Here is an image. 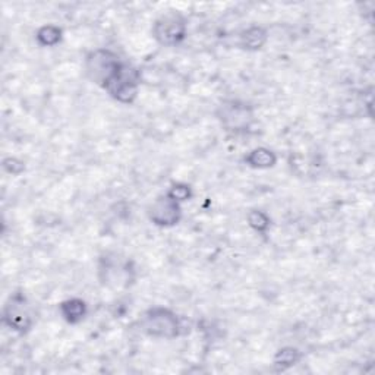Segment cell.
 <instances>
[{"instance_id": "1", "label": "cell", "mask_w": 375, "mask_h": 375, "mask_svg": "<svg viewBox=\"0 0 375 375\" xmlns=\"http://www.w3.org/2000/svg\"><path fill=\"white\" fill-rule=\"evenodd\" d=\"M125 64L126 62L115 52L109 49H96L85 57L87 78L108 91Z\"/></svg>"}, {"instance_id": "2", "label": "cell", "mask_w": 375, "mask_h": 375, "mask_svg": "<svg viewBox=\"0 0 375 375\" xmlns=\"http://www.w3.org/2000/svg\"><path fill=\"white\" fill-rule=\"evenodd\" d=\"M141 330L156 339H176L184 332V320L169 308L154 307L144 312L141 317Z\"/></svg>"}, {"instance_id": "3", "label": "cell", "mask_w": 375, "mask_h": 375, "mask_svg": "<svg viewBox=\"0 0 375 375\" xmlns=\"http://www.w3.org/2000/svg\"><path fill=\"white\" fill-rule=\"evenodd\" d=\"M2 323L18 334H27L33 328L34 318L24 293L17 292L9 296L3 307Z\"/></svg>"}, {"instance_id": "4", "label": "cell", "mask_w": 375, "mask_h": 375, "mask_svg": "<svg viewBox=\"0 0 375 375\" xmlns=\"http://www.w3.org/2000/svg\"><path fill=\"white\" fill-rule=\"evenodd\" d=\"M188 34L186 20L181 13L170 12L160 17L153 25V37L164 47L179 46Z\"/></svg>"}, {"instance_id": "5", "label": "cell", "mask_w": 375, "mask_h": 375, "mask_svg": "<svg viewBox=\"0 0 375 375\" xmlns=\"http://www.w3.org/2000/svg\"><path fill=\"white\" fill-rule=\"evenodd\" d=\"M216 115L220 124L232 132L248 129L253 121V109L249 104L237 100L221 103Z\"/></svg>"}, {"instance_id": "6", "label": "cell", "mask_w": 375, "mask_h": 375, "mask_svg": "<svg viewBox=\"0 0 375 375\" xmlns=\"http://www.w3.org/2000/svg\"><path fill=\"white\" fill-rule=\"evenodd\" d=\"M140 85L141 77L138 69L129 64H125L113 84L108 88V93L119 103L132 104L138 97Z\"/></svg>"}, {"instance_id": "7", "label": "cell", "mask_w": 375, "mask_h": 375, "mask_svg": "<svg viewBox=\"0 0 375 375\" xmlns=\"http://www.w3.org/2000/svg\"><path fill=\"white\" fill-rule=\"evenodd\" d=\"M148 219L159 228H173L182 220V204L176 203L166 193L157 197L148 207Z\"/></svg>"}, {"instance_id": "8", "label": "cell", "mask_w": 375, "mask_h": 375, "mask_svg": "<svg viewBox=\"0 0 375 375\" xmlns=\"http://www.w3.org/2000/svg\"><path fill=\"white\" fill-rule=\"evenodd\" d=\"M59 314L68 324H80L88 314V305L81 297H71L59 305Z\"/></svg>"}, {"instance_id": "9", "label": "cell", "mask_w": 375, "mask_h": 375, "mask_svg": "<svg viewBox=\"0 0 375 375\" xmlns=\"http://www.w3.org/2000/svg\"><path fill=\"white\" fill-rule=\"evenodd\" d=\"M268 41L267 29L258 25H252L241 33L239 36V46L247 52H258L261 50Z\"/></svg>"}, {"instance_id": "10", "label": "cell", "mask_w": 375, "mask_h": 375, "mask_svg": "<svg viewBox=\"0 0 375 375\" xmlns=\"http://www.w3.org/2000/svg\"><path fill=\"white\" fill-rule=\"evenodd\" d=\"M244 161L247 163V166L251 169H258V170H265L272 169L277 164V154L267 147H258L253 148L245 156Z\"/></svg>"}, {"instance_id": "11", "label": "cell", "mask_w": 375, "mask_h": 375, "mask_svg": "<svg viewBox=\"0 0 375 375\" xmlns=\"http://www.w3.org/2000/svg\"><path fill=\"white\" fill-rule=\"evenodd\" d=\"M301 359H302L301 351L293 348V346H286V348H281L276 352V355L273 358V367L277 372H284V371L293 368L295 365H297Z\"/></svg>"}, {"instance_id": "12", "label": "cell", "mask_w": 375, "mask_h": 375, "mask_svg": "<svg viewBox=\"0 0 375 375\" xmlns=\"http://www.w3.org/2000/svg\"><path fill=\"white\" fill-rule=\"evenodd\" d=\"M64 38V31L57 25H43L37 29L36 41L40 47H54Z\"/></svg>"}, {"instance_id": "13", "label": "cell", "mask_w": 375, "mask_h": 375, "mask_svg": "<svg viewBox=\"0 0 375 375\" xmlns=\"http://www.w3.org/2000/svg\"><path fill=\"white\" fill-rule=\"evenodd\" d=\"M247 220L249 228L261 235H265L270 230V226H272V219L268 217L267 213L261 212V209H251L247 214Z\"/></svg>"}, {"instance_id": "14", "label": "cell", "mask_w": 375, "mask_h": 375, "mask_svg": "<svg viewBox=\"0 0 375 375\" xmlns=\"http://www.w3.org/2000/svg\"><path fill=\"white\" fill-rule=\"evenodd\" d=\"M168 197H170L172 200H175L176 203L182 204V203H186L189 201L192 197H193V192H192V188L191 185L188 184H182V182H177V184H173L169 191L166 192Z\"/></svg>"}, {"instance_id": "15", "label": "cell", "mask_w": 375, "mask_h": 375, "mask_svg": "<svg viewBox=\"0 0 375 375\" xmlns=\"http://www.w3.org/2000/svg\"><path fill=\"white\" fill-rule=\"evenodd\" d=\"M3 169L5 172H8L9 175L18 176L25 170V164L24 161L15 159V157H8L3 160Z\"/></svg>"}]
</instances>
